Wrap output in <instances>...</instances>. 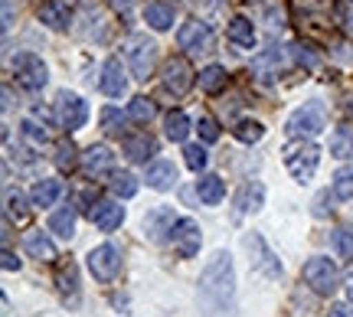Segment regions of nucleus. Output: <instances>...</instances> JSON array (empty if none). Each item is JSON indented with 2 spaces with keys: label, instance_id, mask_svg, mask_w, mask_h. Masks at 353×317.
I'll list each match as a JSON object with an SVG mask.
<instances>
[{
  "label": "nucleus",
  "instance_id": "nucleus-1",
  "mask_svg": "<svg viewBox=\"0 0 353 317\" xmlns=\"http://www.w3.org/2000/svg\"><path fill=\"white\" fill-rule=\"evenodd\" d=\"M200 301L206 317H232L236 311V275L229 252H216L200 272Z\"/></svg>",
  "mask_w": 353,
  "mask_h": 317
},
{
  "label": "nucleus",
  "instance_id": "nucleus-2",
  "mask_svg": "<svg viewBox=\"0 0 353 317\" xmlns=\"http://www.w3.org/2000/svg\"><path fill=\"white\" fill-rule=\"evenodd\" d=\"M327 127V112L321 102H304L301 108H294L288 118V134L291 138H314Z\"/></svg>",
  "mask_w": 353,
  "mask_h": 317
},
{
  "label": "nucleus",
  "instance_id": "nucleus-3",
  "mask_svg": "<svg viewBox=\"0 0 353 317\" xmlns=\"http://www.w3.org/2000/svg\"><path fill=\"white\" fill-rule=\"evenodd\" d=\"M317 164H321V147L311 144V141L291 144L288 151H285V167H288V174L298 180V183H307V180L314 177Z\"/></svg>",
  "mask_w": 353,
  "mask_h": 317
},
{
  "label": "nucleus",
  "instance_id": "nucleus-4",
  "mask_svg": "<svg viewBox=\"0 0 353 317\" xmlns=\"http://www.w3.org/2000/svg\"><path fill=\"white\" fill-rule=\"evenodd\" d=\"M304 281H307V288L314 294H324V298H330V294L337 292V285H341V275H337V265L330 262V258H324V255H314L307 265H304Z\"/></svg>",
  "mask_w": 353,
  "mask_h": 317
},
{
  "label": "nucleus",
  "instance_id": "nucleus-5",
  "mask_svg": "<svg viewBox=\"0 0 353 317\" xmlns=\"http://www.w3.org/2000/svg\"><path fill=\"white\" fill-rule=\"evenodd\" d=\"M13 76H17V82H20L26 92H39L50 82L46 63L39 59L37 52H20V56L13 59Z\"/></svg>",
  "mask_w": 353,
  "mask_h": 317
},
{
  "label": "nucleus",
  "instance_id": "nucleus-6",
  "mask_svg": "<svg viewBox=\"0 0 353 317\" xmlns=\"http://www.w3.org/2000/svg\"><path fill=\"white\" fill-rule=\"evenodd\" d=\"M88 272H92V278L101 281V285H108V281L118 278V272H121V252L114 249V245H99V249H92L88 252Z\"/></svg>",
  "mask_w": 353,
  "mask_h": 317
},
{
  "label": "nucleus",
  "instance_id": "nucleus-7",
  "mask_svg": "<svg viewBox=\"0 0 353 317\" xmlns=\"http://www.w3.org/2000/svg\"><path fill=\"white\" fill-rule=\"evenodd\" d=\"M128 63H131V76L144 79L154 72V63H157V46H154L148 37H131L128 39Z\"/></svg>",
  "mask_w": 353,
  "mask_h": 317
},
{
  "label": "nucleus",
  "instance_id": "nucleus-8",
  "mask_svg": "<svg viewBox=\"0 0 353 317\" xmlns=\"http://www.w3.org/2000/svg\"><path fill=\"white\" fill-rule=\"evenodd\" d=\"M200 242H203V232L196 219H176L174 229H170V245H174V252L180 258H193L200 252Z\"/></svg>",
  "mask_w": 353,
  "mask_h": 317
},
{
  "label": "nucleus",
  "instance_id": "nucleus-9",
  "mask_svg": "<svg viewBox=\"0 0 353 317\" xmlns=\"http://www.w3.org/2000/svg\"><path fill=\"white\" fill-rule=\"evenodd\" d=\"M176 46L187 52H206L213 46V30H210V23L187 20V23L180 26V33H176Z\"/></svg>",
  "mask_w": 353,
  "mask_h": 317
},
{
  "label": "nucleus",
  "instance_id": "nucleus-10",
  "mask_svg": "<svg viewBox=\"0 0 353 317\" xmlns=\"http://www.w3.org/2000/svg\"><path fill=\"white\" fill-rule=\"evenodd\" d=\"M56 112H59L63 127H69V131H79L88 121V105L79 99L76 92H63L59 102H56Z\"/></svg>",
  "mask_w": 353,
  "mask_h": 317
},
{
  "label": "nucleus",
  "instance_id": "nucleus-11",
  "mask_svg": "<svg viewBox=\"0 0 353 317\" xmlns=\"http://www.w3.org/2000/svg\"><path fill=\"white\" fill-rule=\"evenodd\" d=\"M164 89L174 92V95H187L193 89V69H190V63L183 56H174L164 65Z\"/></svg>",
  "mask_w": 353,
  "mask_h": 317
},
{
  "label": "nucleus",
  "instance_id": "nucleus-12",
  "mask_svg": "<svg viewBox=\"0 0 353 317\" xmlns=\"http://www.w3.org/2000/svg\"><path fill=\"white\" fill-rule=\"evenodd\" d=\"M92 223L101 232H114V229L125 223V206L118 203V200H99V203H92Z\"/></svg>",
  "mask_w": 353,
  "mask_h": 317
},
{
  "label": "nucleus",
  "instance_id": "nucleus-13",
  "mask_svg": "<svg viewBox=\"0 0 353 317\" xmlns=\"http://www.w3.org/2000/svg\"><path fill=\"white\" fill-rule=\"evenodd\" d=\"M285 65H288V56H285V50L275 46V50H265L252 59V76L259 79V82H268V79H275Z\"/></svg>",
  "mask_w": 353,
  "mask_h": 317
},
{
  "label": "nucleus",
  "instance_id": "nucleus-14",
  "mask_svg": "<svg viewBox=\"0 0 353 317\" xmlns=\"http://www.w3.org/2000/svg\"><path fill=\"white\" fill-rule=\"evenodd\" d=\"M101 92L112 95V99H121L128 92V79H125V69H121V59H108L101 65Z\"/></svg>",
  "mask_w": 353,
  "mask_h": 317
},
{
  "label": "nucleus",
  "instance_id": "nucleus-15",
  "mask_svg": "<svg viewBox=\"0 0 353 317\" xmlns=\"http://www.w3.org/2000/svg\"><path fill=\"white\" fill-rule=\"evenodd\" d=\"M114 164V154L105 147V144H92L85 154H82V170H85V177H101V174H108Z\"/></svg>",
  "mask_w": 353,
  "mask_h": 317
},
{
  "label": "nucleus",
  "instance_id": "nucleus-16",
  "mask_svg": "<svg viewBox=\"0 0 353 317\" xmlns=\"http://www.w3.org/2000/svg\"><path fill=\"white\" fill-rule=\"evenodd\" d=\"M245 245H249V252H255L252 265L259 268V272H265L268 278H278V275H281V265H278V258L272 255V249H268V245H265L259 236H249V239H245Z\"/></svg>",
  "mask_w": 353,
  "mask_h": 317
},
{
  "label": "nucleus",
  "instance_id": "nucleus-17",
  "mask_svg": "<svg viewBox=\"0 0 353 317\" xmlns=\"http://www.w3.org/2000/svg\"><path fill=\"white\" fill-rule=\"evenodd\" d=\"M69 17H72V3L69 0H46L39 7V20L50 26V30H65L69 26Z\"/></svg>",
  "mask_w": 353,
  "mask_h": 317
},
{
  "label": "nucleus",
  "instance_id": "nucleus-18",
  "mask_svg": "<svg viewBox=\"0 0 353 317\" xmlns=\"http://www.w3.org/2000/svg\"><path fill=\"white\" fill-rule=\"evenodd\" d=\"M176 183V167L174 161H154L148 167V187L151 190H170Z\"/></svg>",
  "mask_w": 353,
  "mask_h": 317
},
{
  "label": "nucleus",
  "instance_id": "nucleus-19",
  "mask_svg": "<svg viewBox=\"0 0 353 317\" xmlns=\"http://www.w3.org/2000/svg\"><path fill=\"white\" fill-rule=\"evenodd\" d=\"M196 193H200V200L206 206L223 203V196H226V180L216 177V174H206V177L196 183Z\"/></svg>",
  "mask_w": 353,
  "mask_h": 317
},
{
  "label": "nucleus",
  "instance_id": "nucleus-20",
  "mask_svg": "<svg viewBox=\"0 0 353 317\" xmlns=\"http://www.w3.org/2000/svg\"><path fill=\"white\" fill-rule=\"evenodd\" d=\"M23 249L39 262H56V245H52L43 232H26L23 236Z\"/></svg>",
  "mask_w": 353,
  "mask_h": 317
},
{
  "label": "nucleus",
  "instance_id": "nucleus-21",
  "mask_svg": "<svg viewBox=\"0 0 353 317\" xmlns=\"http://www.w3.org/2000/svg\"><path fill=\"white\" fill-rule=\"evenodd\" d=\"M125 154L131 161H148L151 154H157V141L148 131L144 134H131V138H125Z\"/></svg>",
  "mask_w": 353,
  "mask_h": 317
},
{
  "label": "nucleus",
  "instance_id": "nucleus-22",
  "mask_svg": "<svg viewBox=\"0 0 353 317\" xmlns=\"http://www.w3.org/2000/svg\"><path fill=\"white\" fill-rule=\"evenodd\" d=\"M144 20H148V26H154V30H170V26H174V7L164 3V0H154V3L144 7Z\"/></svg>",
  "mask_w": 353,
  "mask_h": 317
},
{
  "label": "nucleus",
  "instance_id": "nucleus-23",
  "mask_svg": "<svg viewBox=\"0 0 353 317\" xmlns=\"http://www.w3.org/2000/svg\"><path fill=\"white\" fill-rule=\"evenodd\" d=\"M229 39L242 46V50H255V26L252 20H245V17H236L232 23H229Z\"/></svg>",
  "mask_w": 353,
  "mask_h": 317
},
{
  "label": "nucleus",
  "instance_id": "nucleus-24",
  "mask_svg": "<svg viewBox=\"0 0 353 317\" xmlns=\"http://www.w3.org/2000/svg\"><path fill=\"white\" fill-rule=\"evenodd\" d=\"M30 196H33V206H52L63 196V180H39Z\"/></svg>",
  "mask_w": 353,
  "mask_h": 317
},
{
  "label": "nucleus",
  "instance_id": "nucleus-25",
  "mask_svg": "<svg viewBox=\"0 0 353 317\" xmlns=\"http://www.w3.org/2000/svg\"><path fill=\"white\" fill-rule=\"evenodd\" d=\"M50 229L56 232V236L69 239V236L76 232V209H72V206H63V209H56V213L50 216Z\"/></svg>",
  "mask_w": 353,
  "mask_h": 317
},
{
  "label": "nucleus",
  "instance_id": "nucleus-26",
  "mask_svg": "<svg viewBox=\"0 0 353 317\" xmlns=\"http://www.w3.org/2000/svg\"><path fill=\"white\" fill-rule=\"evenodd\" d=\"M226 82H229V76H226V69H223V65H206V69L200 72V89L210 92V95L223 92L226 89Z\"/></svg>",
  "mask_w": 353,
  "mask_h": 317
},
{
  "label": "nucleus",
  "instance_id": "nucleus-27",
  "mask_svg": "<svg viewBox=\"0 0 353 317\" xmlns=\"http://www.w3.org/2000/svg\"><path fill=\"white\" fill-rule=\"evenodd\" d=\"M330 154L334 157H353V125H343L330 134Z\"/></svg>",
  "mask_w": 353,
  "mask_h": 317
},
{
  "label": "nucleus",
  "instance_id": "nucleus-28",
  "mask_svg": "<svg viewBox=\"0 0 353 317\" xmlns=\"http://www.w3.org/2000/svg\"><path fill=\"white\" fill-rule=\"evenodd\" d=\"M30 219V206L20 190H7V223H26Z\"/></svg>",
  "mask_w": 353,
  "mask_h": 317
},
{
  "label": "nucleus",
  "instance_id": "nucleus-29",
  "mask_svg": "<svg viewBox=\"0 0 353 317\" xmlns=\"http://www.w3.org/2000/svg\"><path fill=\"white\" fill-rule=\"evenodd\" d=\"M56 281H59V292H63L65 298H69V294L76 298V294H79V272H76V262H72V258L59 265V275H56Z\"/></svg>",
  "mask_w": 353,
  "mask_h": 317
},
{
  "label": "nucleus",
  "instance_id": "nucleus-30",
  "mask_svg": "<svg viewBox=\"0 0 353 317\" xmlns=\"http://www.w3.org/2000/svg\"><path fill=\"white\" fill-rule=\"evenodd\" d=\"M330 190L337 200H353V164L350 167H341L334 180H330Z\"/></svg>",
  "mask_w": 353,
  "mask_h": 317
},
{
  "label": "nucleus",
  "instance_id": "nucleus-31",
  "mask_svg": "<svg viewBox=\"0 0 353 317\" xmlns=\"http://www.w3.org/2000/svg\"><path fill=\"white\" fill-rule=\"evenodd\" d=\"M164 125H167V138H170V141H176V144H183V141H187V134H190V118L183 112H170Z\"/></svg>",
  "mask_w": 353,
  "mask_h": 317
},
{
  "label": "nucleus",
  "instance_id": "nucleus-32",
  "mask_svg": "<svg viewBox=\"0 0 353 317\" xmlns=\"http://www.w3.org/2000/svg\"><path fill=\"white\" fill-rule=\"evenodd\" d=\"M262 196H265V187H262V183H249V187H242V193H239V209H236V216H242V209H259V206H262Z\"/></svg>",
  "mask_w": 353,
  "mask_h": 317
},
{
  "label": "nucleus",
  "instance_id": "nucleus-33",
  "mask_svg": "<svg viewBox=\"0 0 353 317\" xmlns=\"http://www.w3.org/2000/svg\"><path fill=\"white\" fill-rule=\"evenodd\" d=\"M128 114L138 121V125H148L154 114H157V108H154L151 99H144V95H138V99H131V105H128Z\"/></svg>",
  "mask_w": 353,
  "mask_h": 317
},
{
  "label": "nucleus",
  "instance_id": "nucleus-34",
  "mask_svg": "<svg viewBox=\"0 0 353 317\" xmlns=\"http://www.w3.org/2000/svg\"><path fill=\"white\" fill-rule=\"evenodd\" d=\"M112 193L114 196H134L138 193V180H134V174H128V170H121V174H112Z\"/></svg>",
  "mask_w": 353,
  "mask_h": 317
},
{
  "label": "nucleus",
  "instance_id": "nucleus-35",
  "mask_svg": "<svg viewBox=\"0 0 353 317\" xmlns=\"http://www.w3.org/2000/svg\"><path fill=\"white\" fill-rule=\"evenodd\" d=\"M262 134H265L262 121L245 118V121H239V125H236V138H239L242 144H255V141H262Z\"/></svg>",
  "mask_w": 353,
  "mask_h": 317
},
{
  "label": "nucleus",
  "instance_id": "nucleus-36",
  "mask_svg": "<svg viewBox=\"0 0 353 317\" xmlns=\"http://www.w3.org/2000/svg\"><path fill=\"white\" fill-rule=\"evenodd\" d=\"M334 20L341 30L353 33V0H334Z\"/></svg>",
  "mask_w": 353,
  "mask_h": 317
},
{
  "label": "nucleus",
  "instance_id": "nucleus-37",
  "mask_svg": "<svg viewBox=\"0 0 353 317\" xmlns=\"http://www.w3.org/2000/svg\"><path fill=\"white\" fill-rule=\"evenodd\" d=\"M101 131H105V134H121V131H125V118H121L118 108H105V112H101Z\"/></svg>",
  "mask_w": 353,
  "mask_h": 317
},
{
  "label": "nucleus",
  "instance_id": "nucleus-38",
  "mask_svg": "<svg viewBox=\"0 0 353 317\" xmlns=\"http://www.w3.org/2000/svg\"><path fill=\"white\" fill-rule=\"evenodd\" d=\"M334 249L341 258H353V229H337L334 232Z\"/></svg>",
  "mask_w": 353,
  "mask_h": 317
},
{
  "label": "nucleus",
  "instance_id": "nucleus-39",
  "mask_svg": "<svg viewBox=\"0 0 353 317\" xmlns=\"http://www.w3.org/2000/svg\"><path fill=\"white\" fill-rule=\"evenodd\" d=\"M56 164L63 167V170H72V167H76V147H72V141H63V144L56 147Z\"/></svg>",
  "mask_w": 353,
  "mask_h": 317
},
{
  "label": "nucleus",
  "instance_id": "nucleus-40",
  "mask_svg": "<svg viewBox=\"0 0 353 317\" xmlns=\"http://www.w3.org/2000/svg\"><path fill=\"white\" fill-rule=\"evenodd\" d=\"M183 157H187V167L190 170H196V174L206 167V151H203L200 144H190L187 151H183Z\"/></svg>",
  "mask_w": 353,
  "mask_h": 317
},
{
  "label": "nucleus",
  "instance_id": "nucleus-41",
  "mask_svg": "<svg viewBox=\"0 0 353 317\" xmlns=\"http://www.w3.org/2000/svg\"><path fill=\"white\" fill-rule=\"evenodd\" d=\"M20 127H23V138H30L33 144H37V147H43V144H46V138H50V134H46V131H43L37 121H30V118H26Z\"/></svg>",
  "mask_w": 353,
  "mask_h": 317
},
{
  "label": "nucleus",
  "instance_id": "nucleus-42",
  "mask_svg": "<svg viewBox=\"0 0 353 317\" xmlns=\"http://www.w3.org/2000/svg\"><path fill=\"white\" fill-rule=\"evenodd\" d=\"M196 131H200V138H203V141H216V138H219V125H216L213 118H200Z\"/></svg>",
  "mask_w": 353,
  "mask_h": 317
},
{
  "label": "nucleus",
  "instance_id": "nucleus-43",
  "mask_svg": "<svg viewBox=\"0 0 353 317\" xmlns=\"http://www.w3.org/2000/svg\"><path fill=\"white\" fill-rule=\"evenodd\" d=\"M3 268H7V272H13V268H20V258H17V255H13L10 249H3Z\"/></svg>",
  "mask_w": 353,
  "mask_h": 317
},
{
  "label": "nucleus",
  "instance_id": "nucleus-44",
  "mask_svg": "<svg viewBox=\"0 0 353 317\" xmlns=\"http://www.w3.org/2000/svg\"><path fill=\"white\" fill-rule=\"evenodd\" d=\"M108 3H112V10H118L121 17H125L131 7H134V0H108Z\"/></svg>",
  "mask_w": 353,
  "mask_h": 317
},
{
  "label": "nucleus",
  "instance_id": "nucleus-45",
  "mask_svg": "<svg viewBox=\"0 0 353 317\" xmlns=\"http://www.w3.org/2000/svg\"><path fill=\"white\" fill-rule=\"evenodd\" d=\"M330 317H353V307L350 305H334L330 307Z\"/></svg>",
  "mask_w": 353,
  "mask_h": 317
},
{
  "label": "nucleus",
  "instance_id": "nucleus-46",
  "mask_svg": "<svg viewBox=\"0 0 353 317\" xmlns=\"http://www.w3.org/2000/svg\"><path fill=\"white\" fill-rule=\"evenodd\" d=\"M13 23V7H10V0H3V30H10Z\"/></svg>",
  "mask_w": 353,
  "mask_h": 317
},
{
  "label": "nucleus",
  "instance_id": "nucleus-47",
  "mask_svg": "<svg viewBox=\"0 0 353 317\" xmlns=\"http://www.w3.org/2000/svg\"><path fill=\"white\" fill-rule=\"evenodd\" d=\"M343 281H347V294H350V301H353V265L347 268V278Z\"/></svg>",
  "mask_w": 353,
  "mask_h": 317
}]
</instances>
